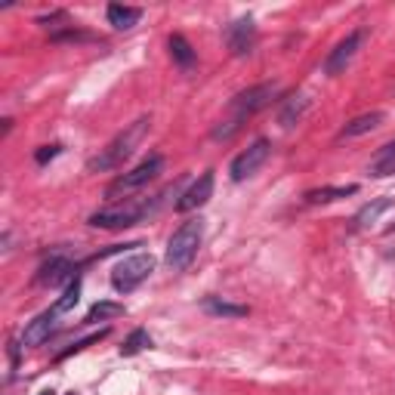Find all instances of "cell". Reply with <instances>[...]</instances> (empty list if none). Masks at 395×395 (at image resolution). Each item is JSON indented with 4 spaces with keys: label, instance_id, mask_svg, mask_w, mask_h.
Instances as JSON below:
<instances>
[{
    "label": "cell",
    "instance_id": "5bb4252c",
    "mask_svg": "<svg viewBox=\"0 0 395 395\" xmlns=\"http://www.w3.org/2000/svg\"><path fill=\"white\" fill-rule=\"evenodd\" d=\"M383 121H386L383 111H364V115L352 117V121L343 127V130H340V139H355V136H364V133L377 130V127L383 124Z\"/></svg>",
    "mask_w": 395,
    "mask_h": 395
},
{
    "label": "cell",
    "instance_id": "8fae6325",
    "mask_svg": "<svg viewBox=\"0 0 395 395\" xmlns=\"http://www.w3.org/2000/svg\"><path fill=\"white\" fill-rule=\"evenodd\" d=\"M71 275H74V263L69 257H50L47 263L37 269V285L43 287H59V285H71Z\"/></svg>",
    "mask_w": 395,
    "mask_h": 395
},
{
    "label": "cell",
    "instance_id": "3957f363",
    "mask_svg": "<svg viewBox=\"0 0 395 395\" xmlns=\"http://www.w3.org/2000/svg\"><path fill=\"white\" fill-rule=\"evenodd\" d=\"M201 241H204V220H185L167 241V253H164V259H167L170 269L173 272L189 269L192 259L198 257Z\"/></svg>",
    "mask_w": 395,
    "mask_h": 395
},
{
    "label": "cell",
    "instance_id": "52a82bcc",
    "mask_svg": "<svg viewBox=\"0 0 395 395\" xmlns=\"http://www.w3.org/2000/svg\"><path fill=\"white\" fill-rule=\"evenodd\" d=\"M364 37H368V28H355V31H349L343 41L337 43V47L327 53L324 59V74H331V78H337V74H343L349 69V62L355 59V53L361 50Z\"/></svg>",
    "mask_w": 395,
    "mask_h": 395
},
{
    "label": "cell",
    "instance_id": "ac0fdd59",
    "mask_svg": "<svg viewBox=\"0 0 395 395\" xmlns=\"http://www.w3.org/2000/svg\"><path fill=\"white\" fill-rule=\"evenodd\" d=\"M359 192V185H324V189H312L306 192V201L309 204H331V201H340V198H349Z\"/></svg>",
    "mask_w": 395,
    "mask_h": 395
},
{
    "label": "cell",
    "instance_id": "cb8c5ba5",
    "mask_svg": "<svg viewBox=\"0 0 395 395\" xmlns=\"http://www.w3.org/2000/svg\"><path fill=\"white\" fill-rule=\"evenodd\" d=\"M241 121L238 117H229V121H220V127H213V139L216 143H226V139H232L238 130H241Z\"/></svg>",
    "mask_w": 395,
    "mask_h": 395
},
{
    "label": "cell",
    "instance_id": "5b68a950",
    "mask_svg": "<svg viewBox=\"0 0 395 395\" xmlns=\"http://www.w3.org/2000/svg\"><path fill=\"white\" fill-rule=\"evenodd\" d=\"M152 272H155L152 253H133V257H127L115 266V272H111V287H115L117 294H130V290H136Z\"/></svg>",
    "mask_w": 395,
    "mask_h": 395
},
{
    "label": "cell",
    "instance_id": "83f0119b",
    "mask_svg": "<svg viewBox=\"0 0 395 395\" xmlns=\"http://www.w3.org/2000/svg\"><path fill=\"white\" fill-rule=\"evenodd\" d=\"M41 395H56V392H53V389H43V392H41Z\"/></svg>",
    "mask_w": 395,
    "mask_h": 395
},
{
    "label": "cell",
    "instance_id": "7c38bea8",
    "mask_svg": "<svg viewBox=\"0 0 395 395\" xmlns=\"http://www.w3.org/2000/svg\"><path fill=\"white\" fill-rule=\"evenodd\" d=\"M53 331H56V312L47 309V312H41L34 322L25 324V331H22V346H25V349L43 346V343L50 340V333H53Z\"/></svg>",
    "mask_w": 395,
    "mask_h": 395
},
{
    "label": "cell",
    "instance_id": "8992f818",
    "mask_svg": "<svg viewBox=\"0 0 395 395\" xmlns=\"http://www.w3.org/2000/svg\"><path fill=\"white\" fill-rule=\"evenodd\" d=\"M164 170V158L161 155H148V158L143 164H136L133 170H127V173H121L115 182L108 185V198H117V195H130V192H139L143 185L155 182L161 176Z\"/></svg>",
    "mask_w": 395,
    "mask_h": 395
},
{
    "label": "cell",
    "instance_id": "44dd1931",
    "mask_svg": "<svg viewBox=\"0 0 395 395\" xmlns=\"http://www.w3.org/2000/svg\"><path fill=\"white\" fill-rule=\"evenodd\" d=\"M78 300H80V278H78V275H74V281H71V285L62 290V296H59V300H56L53 312H56V315H62V312H71L74 306H78Z\"/></svg>",
    "mask_w": 395,
    "mask_h": 395
},
{
    "label": "cell",
    "instance_id": "9c48e42d",
    "mask_svg": "<svg viewBox=\"0 0 395 395\" xmlns=\"http://www.w3.org/2000/svg\"><path fill=\"white\" fill-rule=\"evenodd\" d=\"M210 198H213V170H207V173H201L198 180L180 195V201H176V210H180V213H192V210H198V207H204Z\"/></svg>",
    "mask_w": 395,
    "mask_h": 395
},
{
    "label": "cell",
    "instance_id": "f1b7e54d",
    "mask_svg": "<svg viewBox=\"0 0 395 395\" xmlns=\"http://www.w3.org/2000/svg\"><path fill=\"white\" fill-rule=\"evenodd\" d=\"M69 395H74V392H69Z\"/></svg>",
    "mask_w": 395,
    "mask_h": 395
},
{
    "label": "cell",
    "instance_id": "ba28073f",
    "mask_svg": "<svg viewBox=\"0 0 395 395\" xmlns=\"http://www.w3.org/2000/svg\"><path fill=\"white\" fill-rule=\"evenodd\" d=\"M269 152H272L269 139H257V143H250V145L244 148V152L232 161V167H229L232 180H235V182H244L247 176H253L266 161H269Z\"/></svg>",
    "mask_w": 395,
    "mask_h": 395
},
{
    "label": "cell",
    "instance_id": "2e32d148",
    "mask_svg": "<svg viewBox=\"0 0 395 395\" xmlns=\"http://www.w3.org/2000/svg\"><path fill=\"white\" fill-rule=\"evenodd\" d=\"M309 106H312L309 96H303V93L300 96H290L285 106H281V111H278V124L285 127V130H287V127H294V124H300L303 115L309 111Z\"/></svg>",
    "mask_w": 395,
    "mask_h": 395
},
{
    "label": "cell",
    "instance_id": "30bf717a",
    "mask_svg": "<svg viewBox=\"0 0 395 395\" xmlns=\"http://www.w3.org/2000/svg\"><path fill=\"white\" fill-rule=\"evenodd\" d=\"M226 43L232 50V56H247L253 50V43H257V25H253V19L250 16L235 19L226 28Z\"/></svg>",
    "mask_w": 395,
    "mask_h": 395
},
{
    "label": "cell",
    "instance_id": "603a6c76",
    "mask_svg": "<svg viewBox=\"0 0 395 395\" xmlns=\"http://www.w3.org/2000/svg\"><path fill=\"white\" fill-rule=\"evenodd\" d=\"M389 170H395V143L383 145V152L377 155V161H374V167H371V173H374V176H386Z\"/></svg>",
    "mask_w": 395,
    "mask_h": 395
},
{
    "label": "cell",
    "instance_id": "4fadbf2b",
    "mask_svg": "<svg viewBox=\"0 0 395 395\" xmlns=\"http://www.w3.org/2000/svg\"><path fill=\"white\" fill-rule=\"evenodd\" d=\"M106 16H108V25H111V28H117V31H130V28L139 25V19H143V10H139V6L108 3Z\"/></svg>",
    "mask_w": 395,
    "mask_h": 395
},
{
    "label": "cell",
    "instance_id": "6da1fadb",
    "mask_svg": "<svg viewBox=\"0 0 395 395\" xmlns=\"http://www.w3.org/2000/svg\"><path fill=\"white\" fill-rule=\"evenodd\" d=\"M148 127H152V117H136L133 124H127L106 148H99V155H96V158H90L87 170H90V173H108V170L124 167V161L130 158V155L139 148V143L145 139Z\"/></svg>",
    "mask_w": 395,
    "mask_h": 395
},
{
    "label": "cell",
    "instance_id": "9a60e30c",
    "mask_svg": "<svg viewBox=\"0 0 395 395\" xmlns=\"http://www.w3.org/2000/svg\"><path fill=\"white\" fill-rule=\"evenodd\" d=\"M201 306H204V312L207 315H213V318H247L250 315L247 306L229 303V300H222V296H207Z\"/></svg>",
    "mask_w": 395,
    "mask_h": 395
},
{
    "label": "cell",
    "instance_id": "ffe728a7",
    "mask_svg": "<svg viewBox=\"0 0 395 395\" xmlns=\"http://www.w3.org/2000/svg\"><path fill=\"white\" fill-rule=\"evenodd\" d=\"M124 315V306L121 303H111V300H99L87 309V324H96V322H111V318H121Z\"/></svg>",
    "mask_w": 395,
    "mask_h": 395
},
{
    "label": "cell",
    "instance_id": "d4e9b609",
    "mask_svg": "<svg viewBox=\"0 0 395 395\" xmlns=\"http://www.w3.org/2000/svg\"><path fill=\"white\" fill-rule=\"evenodd\" d=\"M102 337H108V331H99V333H90V337H84V340H78L71 349H65L59 359H69V355H74V352H80V349H87V346H93V343H99Z\"/></svg>",
    "mask_w": 395,
    "mask_h": 395
},
{
    "label": "cell",
    "instance_id": "277c9868",
    "mask_svg": "<svg viewBox=\"0 0 395 395\" xmlns=\"http://www.w3.org/2000/svg\"><path fill=\"white\" fill-rule=\"evenodd\" d=\"M281 96V87L275 84H257V87H250V90H244V93H238L232 102H229V111H232V117H238L241 124H247L253 115H259L263 108H269L275 99Z\"/></svg>",
    "mask_w": 395,
    "mask_h": 395
},
{
    "label": "cell",
    "instance_id": "484cf974",
    "mask_svg": "<svg viewBox=\"0 0 395 395\" xmlns=\"http://www.w3.org/2000/svg\"><path fill=\"white\" fill-rule=\"evenodd\" d=\"M59 152H62V145H43V148H37L34 161H37V164H47V161H53Z\"/></svg>",
    "mask_w": 395,
    "mask_h": 395
},
{
    "label": "cell",
    "instance_id": "d6986e66",
    "mask_svg": "<svg viewBox=\"0 0 395 395\" xmlns=\"http://www.w3.org/2000/svg\"><path fill=\"white\" fill-rule=\"evenodd\" d=\"M170 56H173V62L176 65H180V69H185V71H189L192 69V65H195V50H192V43L189 41H185V37L182 34H170Z\"/></svg>",
    "mask_w": 395,
    "mask_h": 395
},
{
    "label": "cell",
    "instance_id": "7402d4cb",
    "mask_svg": "<svg viewBox=\"0 0 395 395\" xmlns=\"http://www.w3.org/2000/svg\"><path fill=\"white\" fill-rule=\"evenodd\" d=\"M152 346V337H148V331H143V327H136V331L130 333V337L124 340V346H121V355H136V352H143V349Z\"/></svg>",
    "mask_w": 395,
    "mask_h": 395
},
{
    "label": "cell",
    "instance_id": "e0dca14e",
    "mask_svg": "<svg viewBox=\"0 0 395 395\" xmlns=\"http://www.w3.org/2000/svg\"><path fill=\"white\" fill-rule=\"evenodd\" d=\"M392 204H395V198H374L371 204H364L361 210L355 213V229H368V226H374V222H377L386 210H392Z\"/></svg>",
    "mask_w": 395,
    "mask_h": 395
},
{
    "label": "cell",
    "instance_id": "7a4b0ae2",
    "mask_svg": "<svg viewBox=\"0 0 395 395\" xmlns=\"http://www.w3.org/2000/svg\"><path fill=\"white\" fill-rule=\"evenodd\" d=\"M173 192V189H170ZM170 192H164V195H158L148 204V201H124V204H111V207H102V210H96L90 216V226L96 229H130V226H136V222H143L148 220L155 210L161 207V198H167Z\"/></svg>",
    "mask_w": 395,
    "mask_h": 395
},
{
    "label": "cell",
    "instance_id": "4316f807",
    "mask_svg": "<svg viewBox=\"0 0 395 395\" xmlns=\"http://www.w3.org/2000/svg\"><path fill=\"white\" fill-rule=\"evenodd\" d=\"M53 41H93V37L80 31H62V34H53Z\"/></svg>",
    "mask_w": 395,
    "mask_h": 395
}]
</instances>
